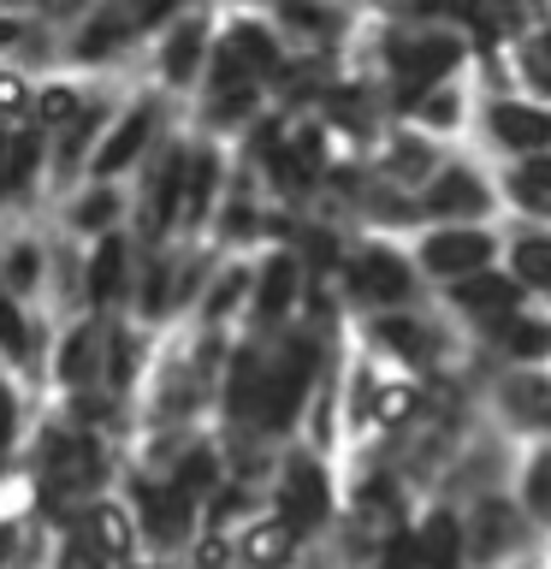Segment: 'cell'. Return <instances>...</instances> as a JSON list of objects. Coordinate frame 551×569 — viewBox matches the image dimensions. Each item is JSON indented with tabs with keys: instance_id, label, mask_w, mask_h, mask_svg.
I'll return each mask as SVG.
<instances>
[{
	"instance_id": "cell-23",
	"label": "cell",
	"mask_w": 551,
	"mask_h": 569,
	"mask_svg": "<svg viewBox=\"0 0 551 569\" xmlns=\"http://www.w3.org/2000/svg\"><path fill=\"white\" fill-rule=\"evenodd\" d=\"M154 131V107H137V113H124V124L113 137H107V149L96 154V172H119V167H131V160L142 154V142H149Z\"/></svg>"
},
{
	"instance_id": "cell-34",
	"label": "cell",
	"mask_w": 551,
	"mask_h": 569,
	"mask_svg": "<svg viewBox=\"0 0 551 569\" xmlns=\"http://www.w3.org/2000/svg\"><path fill=\"white\" fill-rule=\"evenodd\" d=\"M30 279H36V249H18L12 267H7V284H12V291H24Z\"/></svg>"
},
{
	"instance_id": "cell-35",
	"label": "cell",
	"mask_w": 551,
	"mask_h": 569,
	"mask_svg": "<svg viewBox=\"0 0 551 569\" xmlns=\"http://www.w3.org/2000/svg\"><path fill=\"white\" fill-rule=\"evenodd\" d=\"M78 220H83V226H101V220H113V196H89V202L78 208Z\"/></svg>"
},
{
	"instance_id": "cell-15",
	"label": "cell",
	"mask_w": 551,
	"mask_h": 569,
	"mask_svg": "<svg viewBox=\"0 0 551 569\" xmlns=\"http://www.w3.org/2000/svg\"><path fill=\"white\" fill-rule=\"evenodd\" d=\"M504 273L522 284L528 297L551 302V226H515L504 238Z\"/></svg>"
},
{
	"instance_id": "cell-37",
	"label": "cell",
	"mask_w": 551,
	"mask_h": 569,
	"mask_svg": "<svg viewBox=\"0 0 551 569\" xmlns=\"http://www.w3.org/2000/svg\"><path fill=\"white\" fill-rule=\"evenodd\" d=\"M12 416H18V409H12V391H0V445L12 439Z\"/></svg>"
},
{
	"instance_id": "cell-9",
	"label": "cell",
	"mask_w": 551,
	"mask_h": 569,
	"mask_svg": "<svg viewBox=\"0 0 551 569\" xmlns=\"http://www.w3.org/2000/svg\"><path fill=\"white\" fill-rule=\"evenodd\" d=\"M480 137L504 160L551 154V107L528 101V96H487L480 101Z\"/></svg>"
},
{
	"instance_id": "cell-39",
	"label": "cell",
	"mask_w": 551,
	"mask_h": 569,
	"mask_svg": "<svg viewBox=\"0 0 551 569\" xmlns=\"http://www.w3.org/2000/svg\"><path fill=\"white\" fill-rule=\"evenodd\" d=\"M7 551H12V533H7V528H0V558H7Z\"/></svg>"
},
{
	"instance_id": "cell-22",
	"label": "cell",
	"mask_w": 551,
	"mask_h": 569,
	"mask_svg": "<svg viewBox=\"0 0 551 569\" xmlns=\"http://www.w3.org/2000/svg\"><path fill=\"white\" fill-rule=\"evenodd\" d=\"M380 356H362V362L350 368V380H344V421H350V433H373V409H380Z\"/></svg>"
},
{
	"instance_id": "cell-31",
	"label": "cell",
	"mask_w": 551,
	"mask_h": 569,
	"mask_svg": "<svg viewBox=\"0 0 551 569\" xmlns=\"http://www.w3.org/2000/svg\"><path fill=\"white\" fill-rule=\"evenodd\" d=\"M60 569H107V558L96 551V540H89V533H83V540H71V546H66Z\"/></svg>"
},
{
	"instance_id": "cell-27",
	"label": "cell",
	"mask_w": 551,
	"mask_h": 569,
	"mask_svg": "<svg viewBox=\"0 0 551 569\" xmlns=\"http://www.w3.org/2000/svg\"><path fill=\"white\" fill-rule=\"evenodd\" d=\"M89 540H96V551L101 558H124L131 551V522H124V510H113V505H101L96 516H89Z\"/></svg>"
},
{
	"instance_id": "cell-40",
	"label": "cell",
	"mask_w": 551,
	"mask_h": 569,
	"mask_svg": "<svg viewBox=\"0 0 551 569\" xmlns=\"http://www.w3.org/2000/svg\"><path fill=\"white\" fill-rule=\"evenodd\" d=\"M545 309H551V302H545Z\"/></svg>"
},
{
	"instance_id": "cell-13",
	"label": "cell",
	"mask_w": 551,
	"mask_h": 569,
	"mask_svg": "<svg viewBox=\"0 0 551 569\" xmlns=\"http://www.w3.org/2000/svg\"><path fill=\"white\" fill-rule=\"evenodd\" d=\"M409 533H415L427 569H469V522H462L457 505H444V498H427Z\"/></svg>"
},
{
	"instance_id": "cell-6",
	"label": "cell",
	"mask_w": 551,
	"mask_h": 569,
	"mask_svg": "<svg viewBox=\"0 0 551 569\" xmlns=\"http://www.w3.org/2000/svg\"><path fill=\"white\" fill-rule=\"evenodd\" d=\"M498 208V184L469 160H444L433 172V184L421 190V213H427V231H444V226H487Z\"/></svg>"
},
{
	"instance_id": "cell-30",
	"label": "cell",
	"mask_w": 551,
	"mask_h": 569,
	"mask_svg": "<svg viewBox=\"0 0 551 569\" xmlns=\"http://www.w3.org/2000/svg\"><path fill=\"white\" fill-rule=\"evenodd\" d=\"M238 563V546L226 540V533H202V546H196V569H231Z\"/></svg>"
},
{
	"instance_id": "cell-16",
	"label": "cell",
	"mask_w": 551,
	"mask_h": 569,
	"mask_svg": "<svg viewBox=\"0 0 551 569\" xmlns=\"http://www.w3.org/2000/svg\"><path fill=\"white\" fill-rule=\"evenodd\" d=\"M273 30H297L302 53H327V60H338V42L350 36V12H338V7H279Z\"/></svg>"
},
{
	"instance_id": "cell-24",
	"label": "cell",
	"mask_w": 551,
	"mask_h": 569,
	"mask_svg": "<svg viewBox=\"0 0 551 569\" xmlns=\"http://www.w3.org/2000/svg\"><path fill=\"white\" fill-rule=\"evenodd\" d=\"M213 184H220V154H213V149H190V167H184V220L190 226L208 213Z\"/></svg>"
},
{
	"instance_id": "cell-33",
	"label": "cell",
	"mask_w": 551,
	"mask_h": 569,
	"mask_svg": "<svg viewBox=\"0 0 551 569\" xmlns=\"http://www.w3.org/2000/svg\"><path fill=\"white\" fill-rule=\"evenodd\" d=\"M119 30H124V18H101V24H89V30H83V53H89V60H96V53H107V42H113Z\"/></svg>"
},
{
	"instance_id": "cell-19",
	"label": "cell",
	"mask_w": 551,
	"mask_h": 569,
	"mask_svg": "<svg viewBox=\"0 0 551 569\" xmlns=\"http://www.w3.org/2000/svg\"><path fill=\"white\" fill-rule=\"evenodd\" d=\"M142 522H149L160 546H178L196 522V505L178 487H142Z\"/></svg>"
},
{
	"instance_id": "cell-26",
	"label": "cell",
	"mask_w": 551,
	"mask_h": 569,
	"mask_svg": "<svg viewBox=\"0 0 551 569\" xmlns=\"http://www.w3.org/2000/svg\"><path fill=\"white\" fill-rule=\"evenodd\" d=\"M119 284H124V243H119V238H101L96 261H89V297H96V302H113Z\"/></svg>"
},
{
	"instance_id": "cell-8",
	"label": "cell",
	"mask_w": 551,
	"mask_h": 569,
	"mask_svg": "<svg viewBox=\"0 0 551 569\" xmlns=\"http://www.w3.org/2000/svg\"><path fill=\"white\" fill-rule=\"evenodd\" d=\"M528 302L533 297L504 273V267H487V273H474V279H462V284H444V291H439V309L451 315L469 338H487L498 320L522 315Z\"/></svg>"
},
{
	"instance_id": "cell-3",
	"label": "cell",
	"mask_w": 551,
	"mask_h": 569,
	"mask_svg": "<svg viewBox=\"0 0 551 569\" xmlns=\"http://www.w3.org/2000/svg\"><path fill=\"white\" fill-rule=\"evenodd\" d=\"M332 475H327V457L314 451V445H291L273 475V516L284 528L297 533V540H314V533L332 528Z\"/></svg>"
},
{
	"instance_id": "cell-29",
	"label": "cell",
	"mask_w": 551,
	"mask_h": 569,
	"mask_svg": "<svg viewBox=\"0 0 551 569\" xmlns=\"http://www.w3.org/2000/svg\"><path fill=\"white\" fill-rule=\"evenodd\" d=\"M30 167H36V142L30 137H0V190H18Z\"/></svg>"
},
{
	"instance_id": "cell-21",
	"label": "cell",
	"mask_w": 551,
	"mask_h": 569,
	"mask_svg": "<svg viewBox=\"0 0 551 569\" xmlns=\"http://www.w3.org/2000/svg\"><path fill=\"white\" fill-rule=\"evenodd\" d=\"M202 53H208V18H202V12H190V18H178V24H172L160 66H167V78H172V83H190V78H196V66H202Z\"/></svg>"
},
{
	"instance_id": "cell-5",
	"label": "cell",
	"mask_w": 551,
	"mask_h": 569,
	"mask_svg": "<svg viewBox=\"0 0 551 569\" xmlns=\"http://www.w3.org/2000/svg\"><path fill=\"white\" fill-rule=\"evenodd\" d=\"M415 516H421L415 492H409L391 469L368 462V469L355 475V487H350V533H355L368 551H380L385 540L409 533V528H415Z\"/></svg>"
},
{
	"instance_id": "cell-14",
	"label": "cell",
	"mask_w": 551,
	"mask_h": 569,
	"mask_svg": "<svg viewBox=\"0 0 551 569\" xmlns=\"http://www.w3.org/2000/svg\"><path fill=\"white\" fill-rule=\"evenodd\" d=\"M498 202H510L528 226H551V154L510 160L498 172Z\"/></svg>"
},
{
	"instance_id": "cell-1",
	"label": "cell",
	"mask_w": 551,
	"mask_h": 569,
	"mask_svg": "<svg viewBox=\"0 0 551 569\" xmlns=\"http://www.w3.org/2000/svg\"><path fill=\"white\" fill-rule=\"evenodd\" d=\"M427 297H433V284L421 279L415 256H403L398 243L385 238H368L350 249L344 273H338V302L355 309L362 320L373 315H403V309H427Z\"/></svg>"
},
{
	"instance_id": "cell-32",
	"label": "cell",
	"mask_w": 551,
	"mask_h": 569,
	"mask_svg": "<svg viewBox=\"0 0 551 569\" xmlns=\"http://www.w3.org/2000/svg\"><path fill=\"white\" fill-rule=\"evenodd\" d=\"M0 345H7L12 356H24V320H18V309L7 297H0Z\"/></svg>"
},
{
	"instance_id": "cell-10",
	"label": "cell",
	"mask_w": 551,
	"mask_h": 569,
	"mask_svg": "<svg viewBox=\"0 0 551 569\" xmlns=\"http://www.w3.org/2000/svg\"><path fill=\"white\" fill-rule=\"evenodd\" d=\"M302 291H309V267L297 261V249H273L261 267H256V291H249V320L256 332H279L284 320L302 309Z\"/></svg>"
},
{
	"instance_id": "cell-38",
	"label": "cell",
	"mask_w": 551,
	"mask_h": 569,
	"mask_svg": "<svg viewBox=\"0 0 551 569\" xmlns=\"http://www.w3.org/2000/svg\"><path fill=\"white\" fill-rule=\"evenodd\" d=\"M18 101H24V89H18L12 78H0V113H12Z\"/></svg>"
},
{
	"instance_id": "cell-17",
	"label": "cell",
	"mask_w": 551,
	"mask_h": 569,
	"mask_svg": "<svg viewBox=\"0 0 551 569\" xmlns=\"http://www.w3.org/2000/svg\"><path fill=\"white\" fill-rule=\"evenodd\" d=\"M515 505H522V516L551 540V439L528 445L522 475H515Z\"/></svg>"
},
{
	"instance_id": "cell-2",
	"label": "cell",
	"mask_w": 551,
	"mask_h": 569,
	"mask_svg": "<svg viewBox=\"0 0 551 569\" xmlns=\"http://www.w3.org/2000/svg\"><path fill=\"white\" fill-rule=\"evenodd\" d=\"M462 522H469V569H528L540 558L545 533L528 522L510 492H492L480 505H469Z\"/></svg>"
},
{
	"instance_id": "cell-28",
	"label": "cell",
	"mask_w": 551,
	"mask_h": 569,
	"mask_svg": "<svg viewBox=\"0 0 551 569\" xmlns=\"http://www.w3.org/2000/svg\"><path fill=\"white\" fill-rule=\"evenodd\" d=\"M249 291H256V273H249V267H226V273L213 279V291H208V320H226Z\"/></svg>"
},
{
	"instance_id": "cell-12",
	"label": "cell",
	"mask_w": 551,
	"mask_h": 569,
	"mask_svg": "<svg viewBox=\"0 0 551 569\" xmlns=\"http://www.w3.org/2000/svg\"><path fill=\"white\" fill-rule=\"evenodd\" d=\"M498 368H551V315L545 309H522L510 320H498L487 338H474Z\"/></svg>"
},
{
	"instance_id": "cell-7",
	"label": "cell",
	"mask_w": 551,
	"mask_h": 569,
	"mask_svg": "<svg viewBox=\"0 0 551 569\" xmlns=\"http://www.w3.org/2000/svg\"><path fill=\"white\" fill-rule=\"evenodd\" d=\"M487 403L504 433L545 445L551 439V368H498Z\"/></svg>"
},
{
	"instance_id": "cell-25",
	"label": "cell",
	"mask_w": 551,
	"mask_h": 569,
	"mask_svg": "<svg viewBox=\"0 0 551 569\" xmlns=\"http://www.w3.org/2000/svg\"><path fill=\"white\" fill-rule=\"evenodd\" d=\"M101 345H107V327H78L71 332V345L60 350V380H71V386H83V380H96V362H101Z\"/></svg>"
},
{
	"instance_id": "cell-18",
	"label": "cell",
	"mask_w": 551,
	"mask_h": 569,
	"mask_svg": "<svg viewBox=\"0 0 551 569\" xmlns=\"http://www.w3.org/2000/svg\"><path fill=\"white\" fill-rule=\"evenodd\" d=\"M297 533L279 522V516H267V522H249L243 528V540H238V563L243 569H284L297 558Z\"/></svg>"
},
{
	"instance_id": "cell-11",
	"label": "cell",
	"mask_w": 551,
	"mask_h": 569,
	"mask_svg": "<svg viewBox=\"0 0 551 569\" xmlns=\"http://www.w3.org/2000/svg\"><path fill=\"white\" fill-rule=\"evenodd\" d=\"M380 178H391L398 190H409V196H421L427 184H433V172L444 167V149L433 137H421V131H409V124H398L380 149H373V160H368Z\"/></svg>"
},
{
	"instance_id": "cell-4",
	"label": "cell",
	"mask_w": 551,
	"mask_h": 569,
	"mask_svg": "<svg viewBox=\"0 0 551 569\" xmlns=\"http://www.w3.org/2000/svg\"><path fill=\"white\" fill-rule=\"evenodd\" d=\"M409 256H415L421 279L444 291V284H462L487 273V267H504V238L492 226H444V231H421Z\"/></svg>"
},
{
	"instance_id": "cell-20",
	"label": "cell",
	"mask_w": 551,
	"mask_h": 569,
	"mask_svg": "<svg viewBox=\"0 0 551 569\" xmlns=\"http://www.w3.org/2000/svg\"><path fill=\"white\" fill-rule=\"evenodd\" d=\"M462 119H469V96H462L457 83H444L427 101L409 107L403 124H409V131H421V137H451V131H462Z\"/></svg>"
},
{
	"instance_id": "cell-36",
	"label": "cell",
	"mask_w": 551,
	"mask_h": 569,
	"mask_svg": "<svg viewBox=\"0 0 551 569\" xmlns=\"http://www.w3.org/2000/svg\"><path fill=\"white\" fill-rule=\"evenodd\" d=\"M71 107H78V101H71V89H48V96H42V113L48 119H66Z\"/></svg>"
}]
</instances>
